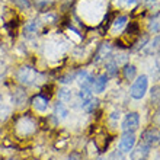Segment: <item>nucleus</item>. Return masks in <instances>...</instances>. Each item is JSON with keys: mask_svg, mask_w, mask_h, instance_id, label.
<instances>
[{"mask_svg": "<svg viewBox=\"0 0 160 160\" xmlns=\"http://www.w3.org/2000/svg\"><path fill=\"white\" fill-rule=\"evenodd\" d=\"M16 79L23 86H34L42 79V76L38 73L37 68L31 67V66H22L16 72Z\"/></svg>", "mask_w": 160, "mask_h": 160, "instance_id": "obj_1", "label": "nucleus"}, {"mask_svg": "<svg viewBox=\"0 0 160 160\" xmlns=\"http://www.w3.org/2000/svg\"><path fill=\"white\" fill-rule=\"evenodd\" d=\"M147 88H148L147 76H144V74L138 76L134 80L132 86H131V90H130L131 98H134V99H141V98L146 95V92H147Z\"/></svg>", "mask_w": 160, "mask_h": 160, "instance_id": "obj_2", "label": "nucleus"}, {"mask_svg": "<svg viewBox=\"0 0 160 160\" xmlns=\"http://www.w3.org/2000/svg\"><path fill=\"white\" fill-rule=\"evenodd\" d=\"M141 141L148 147H157L160 144V128L150 127L143 131L141 134Z\"/></svg>", "mask_w": 160, "mask_h": 160, "instance_id": "obj_3", "label": "nucleus"}, {"mask_svg": "<svg viewBox=\"0 0 160 160\" xmlns=\"http://www.w3.org/2000/svg\"><path fill=\"white\" fill-rule=\"evenodd\" d=\"M140 127V115L137 112H130L125 115V118L121 124L124 132H135Z\"/></svg>", "mask_w": 160, "mask_h": 160, "instance_id": "obj_4", "label": "nucleus"}, {"mask_svg": "<svg viewBox=\"0 0 160 160\" xmlns=\"http://www.w3.org/2000/svg\"><path fill=\"white\" fill-rule=\"evenodd\" d=\"M135 147V135L134 132H124L119 141V150L122 153H130Z\"/></svg>", "mask_w": 160, "mask_h": 160, "instance_id": "obj_5", "label": "nucleus"}, {"mask_svg": "<svg viewBox=\"0 0 160 160\" xmlns=\"http://www.w3.org/2000/svg\"><path fill=\"white\" fill-rule=\"evenodd\" d=\"M112 51H114V48H112V45H111L109 42L101 44L96 51V54H95V63H102L106 58H109L111 55H112Z\"/></svg>", "mask_w": 160, "mask_h": 160, "instance_id": "obj_6", "label": "nucleus"}, {"mask_svg": "<svg viewBox=\"0 0 160 160\" xmlns=\"http://www.w3.org/2000/svg\"><path fill=\"white\" fill-rule=\"evenodd\" d=\"M150 156V147L146 146L144 143H140L137 147L131 150V160H147Z\"/></svg>", "mask_w": 160, "mask_h": 160, "instance_id": "obj_7", "label": "nucleus"}, {"mask_svg": "<svg viewBox=\"0 0 160 160\" xmlns=\"http://www.w3.org/2000/svg\"><path fill=\"white\" fill-rule=\"evenodd\" d=\"M143 52L146 55H156L160 52V35L154 37L152 41H148L143 48Z\"/></svg>", "mask_w": 160, "mask_h": 160, "instance_id": "obj_8", "label": "nucleus"}, {"mask_svg": "<svg viewBox=\"0 0 160 160\" xmlns=\"http://www.w3.org/2000/svg\"><path fill=\"white\" fill-rule=\"evenodd\" d=\"M106 83H108V76L106 74H101V76L95 77L92 82V92L102 93L106 88Z\"/></svg>", "mask_w": 160, "mask_h": 160, "instance_id": "obj_9", "label": "nucleus"}, {"mask_svg": "<svg viewBox=\"0 0 160 160\" xmlns=\"http://www.w3.org/2000/svg\"><path fill=\"white\" fill-rule=\"evenodd\" d=\"M32 108L37 112H45L47 108H48V99L42 95H37V96L32 98Z\"/></svg>", "mask_w": 160, "mask_h": 160, "instance_id": "obj_10", "label": "nucleus"}, {"mask_svg": "<svg viewBox=\"0 0 160 160\" xmlns=\"http://www.w3.org/2000/svg\"><path fill=\"white\" fill-rule=\"evenodd\" d=\"M122 74H124V79L131 82V80H134L135 76H137V68H135L134 64L127 63L124 66V68H122Z\"/></svg>", "mask_w": 160, "mask_h": 160, "instance_id": "obj_11", "label": "nucleus"}, {"mask_svg": "<svg viewBox=\"0 0 160 160\" xmlns=\"http://www.w3.org/2000/svg\"><path fill=\"white\" fill-rule=\"evenodd\" d=\"M25 101H26V92L23 89L19 88L12 93V102L16 106H21L22 103H25Z\"/></svg>", "mask_w": 160, "mask_h": 160, "instance_id": "obj_12", "label": "nucleus"}, {"mask_svg": "<svg viewBox=\"0 0 160 160\" xmlns=\"http://www.w3.org/2000/svg\"><path fill=\"white\" fill-rule=\"evenodd\" d=\"M148 31L153 34H159L160 32V13H157L156 16H153L148 22Z\"/></svg>", "mask_w": 160, "mask_h": 160, "instance_id": "obj_13", "label": "nucleus"}, {"mask_svg": "<svg viewBox=\"0 0 160 160\" xmlns=\"http://www.w3.org/2000/svg\"><path fill=\"white\" fill-rule=\"evenodd\" d=\"M98 103H99V101H98V99H95V98H92V99L86 101L84 103H82V108H83L84 112L90 114V112H93V111L98 108Z\"/></svg>", "mask_w": 160, "mask_h": 160, "instance_id": "obj_14", "label": "nucleus"}, {"mask_svg": "<svg viewBox=\"0 0 160 160\" xmlns=\"http://www.w3.org/2000/svg\"><path fill=\"white\" fill-rule=\"evenodd\" d=\"M54 111H55V115H57V117H58L60 119L67 118V115H68V109L66 108V105H64L63 102H58V103L55 105Z\"/></svg>", "mask_w": 160, "mask_h": 160, "instance_id": "obj_15", "label": "nucleus"}, {"mask_svg": "<svg viewBox=\"0 0 160 160\" xmlns=\"http://www.w3.org/2000/svg\"><path fill=\"white\" fill-rule=\"evenodd\" d=\"M58 99H60V102H72V99H73V93H72V90L70 89H66V88H63V89H60L58 90Z\"/></svg>", "mask_w": 160, "mask_h": 160, "instance_id": "obj_16", "label": "nucleus"}, {"mask_svg": "<svg viewBox=\"0 0 160 160\" xmlns=\"http://www.w3.org/2000/svg\"><path fill=\"white\" fill-rule=\"evenodd\" d=\"M39 26H41V22L39 21H31L29 23L25 25V32L26 34H37L39 31Z\"/></svg>", "mask_w": 160, "mask_h": 160, "instance_id": "obj_17", "label": "nucleus"}, {"mask_svg": "<svg viewBox=\"0 0 160 160\" xmlns=\"http://www.w3.org/2000/svg\"><path fill=\"white\" fill-rule=\"evenodd\" d=\"M150 98H152V102L154 105L160 106V86H153L152 92H150Z\"/></svg>", "mask_w": 160, "mask_h": 160, "instance_id": "obj_18", "label": "nucleus"}, {"mask_svg": "<svg viewBox=\"0 0 160 160\" xmlns=\"http://www.w3.org/2000/svg\"><path fill=\"white\" fill-rule=\"evenodd\" d=\"M117 73H118V64L115 63V61L106 63V76L114 77V76H117Z\"/></svg>", "mask_w": 160, "mask_h": 160, "instance_id": "obj_19", "label": "nucleus"}, {"mask_svg": "<svg viewBox=\"0 0 160 160\" xmlns=\"http://www.w3.org/2000/svg\"><path fill=\"white\" fill-rule=\"evenodd\" d=\"M125 25H127V16H119L112 23V29H114V32H117V31H121Z\"/></svg>", "mask_w": 160, "mask_h": 160, "instance_id": "obj_20", "label": "nucleus"}, {"mask_svg": "<svg viewBox=\"0 0 160 160\" xmlns=\"http://www.w3.org/2000/svg\"><path fill=\"white\" fill-rule=\"evenodd\" d=\"M79 98H80V101H82V103H84V102L89 101V99H92V98H93L92 89L83 88V89H82V90L79 92Z\"/></svg>", "mask_w": 160, "mask_h": 160, "instance_id": "obj_21", "label": "nucleus"}, {"mask_svg": "<svg viewBox=\"0 0 160 160\" xmlns=\"http://www.w3.org/2000/svg\"><path fill=\"white\" fill-rule=\"evenodd\" d=\"M16 8H19L21 10H29L31 6H32V3H31L29 0H10Z\"/></svg>", "mask_w": 160, "mask_h": 160, "instance_id": "obj_22", "label": "nucleus"}, {"mask_svg": "<svg viewBox=\"0 0 160 160\" xmlns=\"http://www.w3.org/2000/svg\"><path fill=\"white\" fill-rule=\"evenodd\" d=\"M148 42V35H143V38H140L138 41L135 42V47L134 50H143L144 47H146V44Z\"/></svg>", "mask_w": 160, "mask_h": 160, "instance_id": "obj_23", "label": "nucleus"}, {"mask_svg": "<svg viewBox=\"0 0 160 160\" xmlns=\"http://www.w3.org/2000/svg\"><path fill=\"white\" fill-rule=\"evenodd\" d=\"M108 160H125V156H124V153L121 150H115V152H112L109 154Z\"/></svg>", "mask_w": 160, "mask_h": 160, "instance_id": "obj_24", "label": "nucleus"}, {"mask_svg": "<svg viewBox=\"0 0 160 160\" xmlns=\"http://www.w3.org/2000/svg\"><path fill=\"white\" fill-rule=\"evenodd\" d=\"M153 124H154L156 128H160V108L154 112V115H153Z\"/></svg>", "mask_w": 160, "mask_h": 160, "instance_id": "obj_25", "label": "nucleus"}, {"mask_svg": "<svg viewBox=\"0 0 160 160\" xmlns=\"http://www.w3.org/2000/svg\"><path fill=\"white\" fill-rule=\"evenodd\" d=\"M73 79H76V74H72V73H70V74H67V76H64V77H61V79H60V83H70V82H72Z\"/></svg>", "mask_w": 160, "mask_h": 160, "instance_id": "obj_26", "label": "nucleus"}, {"mask_svg": "<svg viewBox=\"0 0 160 160\" xmlns=\"http://www.w3.org/2000/svg\"><path fill=\"white\" fill-rule=\"evenodd\" d=\"M68 160H82V154L77 152H73L70 156H68Z\"/></svg>", "mask_w": 160, "mask_h": 160, "instance_id": "obj_27", "label": "nucleus"}, {"mask_svg": "<svg viewBox=\"0 0 160 160\" xmlns=\"http://www.w3.org/2000/svg\"><path fill=\"white\" fill-rule=\"evenodd\" d=\"M121 2H125L127 4H134V3H137V2H140V0H121Z\"/></svg>", "mask_w": 160, "mask_h": 160, "instance_id": "obj_28", "label": "nucleus"}, {"mask_svg": "<svg viewBox=\"0 0 160 160\" xmlns=\"http://www.w3.org/2000/svg\"><path fill=\"white\" fill-rule=\"evenodd\" d=\"M156 67H157V70H159V72H160V55H159V57H157V58H156Z\"/></svg>", "mask_w": 160, "mask_h": 160, "instance_id": "obj_29", "label": "nucleus"}, {"mask_svg": "<svg viewBox=\"0 0 160 160\" xmlns=\"http://www.w3.org/2000/svg\"><path fill=\"white\" fill-rule=\"evenodd\" d=\"M154 160H160V154H157V156H156V159H154Z\"/></svg>", "mask_w": 160, "mask_h": 160, "instance_id": "obj_30", "label": "nucleus"}, {"mask_svg": "<svg viewBox=\"0 0 160 160\" xmlns=\"http://www.w3.org/2000/svg\"><path fill=\"white\" fill-rule=\"evenodd\" d=\"M99 160H103V159H99Z\"/></svg>", "mask_w": 160, "mask_h": 160, "instance_id": "obj_31", "label": "nucleus"}]
</instances>
